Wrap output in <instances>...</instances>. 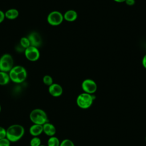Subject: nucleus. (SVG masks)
<instances>
[{
  "label": "nucleus",
  "mask_w": 146,
  "mask_h": 146,
  "mask_svg": "<svg viewBox=\"0 0 146 146\" xmlns=\"http://www.w3.org/2000/svg\"><path fill=\"white\" fill-rule=\"evenodd\" d=\"M25 128L20 124L11 125L6 129V138L11 143L19 141L24 135Z\"/></svg>",
  "instance_id": "1"
},
{
  "label": "nucleus",
  "mask_w": 146,
  "mask_h": 146,
  "mask_svg": "<svg viewBox=\"0 0 146 146\" xmlns=\"http://www.w3.org/2000/svg\"><path fill=\"white\" fill-rule=\"evenodd\" d=\"M9 75L10 80L15 83H22L27 76L26 70L22 66H14L9 71Z\"/></svg>",
  "instance_id": "2"
},
{
  "label": "nucleus",
  "mask_w": 146,
  "mask_h": 146,
  "mask_svg": "<svg viewBox=\"0 0 146 146\" xmlns=\"http://www.w3.org/2000/svg\"><path fill=\"white\" fill-rule=\"evenodd\" d=\"M30 120L33 124L43 125L48 122L46 112L42 109L35 108L33 110L29 115Z\"/></svg>",
  "instance_id": "3"
},
{
  "label": "nucleus",
  "mask_w": 146,
  "mask_h": 146,
  "mask_svg": "<svg viewBox=\"0 0 146 146\" xmlns=\"http://www.w3.org/2000/svg\"><path fill=\"white\" fill-rule=\"evenodd\" d=\"M95 98V96L93 95V94L83 92L77 96L76 102L79 108L82 109H87L92 106Z\"/></svg>",
  "instance_id": "4"
},
{
  "label": "nucleus",
  "mask_w": 146,
  "mask_h": 146,
  "mask_svg": "<svg viewBox=\"0 0 146 146\" xmlns=\"http://www.w3.org/2000/svg\"><path fill=\"white\" fill-rule=\"evenodd\" d=\"M14 67V59L9 54H3L0 58V71L6 72L9 71Z\"/></svg>",
  "instance_id": "5"
},
{
  "label": "nucleus",
  "mask_w": 146,
  "mask_h": 146,
  "mask_svg": "<svg viewBox=\"0 0 146 146\" xmlns=\"http://www.w3.org/2000/svg\"><path fill=\"white\" fill-rule=\"evenodd\" d=\"M63 19V15L58 11H52L50 12L47 17V22L53 26L60 25Z\"/></svg>",
  "instance_id": "6"
},
{
  "label": "nucleus",
  "mask_w": 146,
  "mask_h": 146,
  "mask_svg": "<svg viewBox=\"0 0 146 146\" xmlns=\"http://www.w3.org/2000/svg\"><path fill=\"white\" fill-rule=\"evenodd\" d=\"M82 88L84 92L93 94L97 90V84L94 80L86 79L82 83Z\"/></svg>",
  "instance_id": "7"
},
{
  "label": "nucleus",
  "mask_w": 146,
  "mask_h": 146,
  "mask_svg": "<svg viewBox=\"0 0 146 146\" xmlns=\"http://www.w3.org/2000/svg\"><path fill=\"white\" fill-rule=\"evenodd\" d=\"M24 52L26 59L31 62L38 60L40 57V52L38 48L32 46L26 48Z\"/></svg>",
  "instance_id": "8"
},
{
  "label": "nucleus",
  "mask_w": 146,
  "mask_h": 146,
  "mask_svg": "<svg viewBox=\"0 0 146 146\" xmlns=\"http://www.w3.org/2000/svg\"><path fill=\"white\" fill-rule=\"evenodd\" d=\"M30 46L39 47L42 44V39L40 35L37 32H32L27 36Z\"/></svg>",
  "instance_id": "9"
},
{
  "label": "nucleus",
  "mask_w": 146,
  "mask_h": 146,
  "mask_svg": "<svg viewBox=\"0 0 146 146\" xmlns=\"http://www.w3.org/2000/svg\"><path fill=\"white\" fill-rule=\"evenodd\" d=\"M49 94L53 97H59L63 94L62 87L58 83H52L48 86V89Z\"/></svg>",
  "instance_id": "10"
},
{
  "label": "nucleus",
  "mask_w": 146,
  "mask_h": 146,
  "mask_svg": "<svg viewBox=\"0 0 146 146\" xmlns=\"http://www.w3.org/2000/svg\"><path fill=\"white\" fill-rule=\"evenodd\" d=\"M43 125V132L46 135L51 137L55 135L56 133V128L51 123L47 122L44 124Z\"/></svg>",
  "instance_id": "11"
},
{
  "label": "nucleus",
  "mask_w": 146,
  "mask_h": 146,
  "mask_svg": "<svg viewBox=\"0 0 146 146\" xmlns=\"http://www.w3.org/2000/svg\"><path fill=\"white\" fill-rule=\"evenodd\" d=\"M29 133L33 136H38L43 133V125L33 124L29 128Z\"/></svg>",
  "instance_id": "12"
},
{
  "label": "nucleus",
  "mask_w": 146,
  "mask_h": 146,
  "mask_svg": "<svg viewBox=\"0 0 146 146\" xmlns=\"http://www.w3.org/2000/svg\"><path fill=\"white\" fill-rule=\"evenodd\" d=\"M78 18V14L76 11L74 10H69L65 12L63 15V18L67 22H74Z\"/></svg>",
  "instance_id": "13"
},
{
  "label": "nucleus",
  "mask_w": 146,
  "mask_h": 146,
  "mask_svg": "<svg viewBox=\"0 0 146 146\" xmlns=\"http://www.w3.org/2000/svg\"><path fill=\"white\" fill-rule=\"evenodd\" d=\"M5 16L9 19H14L18 17L19 11L16 9H10L5 13Z\"/></svg>",
  "instance_id": "14"
},
{
  "label": "nucleus",
  "mask_w": 146,
  "mask_h": 146,
  "mask_svg": "<svg viewBox=\"0 0 146 146\" xmlns=\"http://www.w3.org/2000/svg\"><path fill=\"white\" fill-rule=\"evenodd\" d=\"M9 75L7 72H3L0 71V85L4 86L6 85L10 82Z\"/></svg>",
  "instance_id": "15"
},
{
  "label": "nucleus",
  "mask_w": 146,
  "mask_h": 146,
  "mask_svg": "<svg viewBox=\"0 0 146 146\" xmlns=\"http://www.w3.org/2000/svg\"><path fill=\"white\" fill-rule=\"evenodd\" d=\"M60 141L57 137L51 136L47 140V146H59Z\"/></svg>",
  "instance_id": "16"
},
{
  "label": "nucleus",
  "mask_w": 146,
  "mask_h": 146,
  "mask_svg": "<svg viewBox=\"0 0 146 146\" xmlns=\"http://www.w3.org/2000/svg\"><path fill=\"white\" fill-rule=\"evenodd\" d=\"M19 44L25 49L29 47L30 46V41H29L28 38L25 37V36L21 38V39H20Z\"/></svg>",
  "instance_id": "17"
},
{
  "label": "nucleus",
  "mask_w": 146,
  "mask_h": 146,
  "mask_svg": "<svg viewBox=\"0 0 146 146\" xmlns=\"http://www.w3.org/2000/svg\"><path fill=\"white\" fill-rule=\"evenodd\" d=\"M41 145V140L38 136L33 137L30 141V146H40Z\"/></svg>",
  "instance_id": "18"
},
{
  "label": "nucleus",
  "mask_w": 146,
  "mask_h": 146,
  "mask_svg": "<svg viewBox=\"0 0 146 146\" xmlns=\"http://www.w3.org/2000/svg\"><path fill=\"white\" fill-rule=\"evenodd\" d=\"M43 82L45 85L50 86L53 83V79L51 76L46 75L43 78Z\"/></svg>",
  "instance_id": "19"
},
{
  "label": "nucleus",
  "mask_w": 146,
  "mask_h": 146,
  "mask_svg": "<svg viewBox=\"0 0 146 146\" xmlns=\"http://www.w3.org/2000/svg\"><path fill=\"white\" fill-rule=\"evenodd\" d=\"M59 146H75V144L72 140L68 139H66L60 142Z\"/></svg>",
  "instance_id": "20"
},
{
  "label": "nucleus",
  "mask_w": 146,
  "mask_h": 146,
  "mask_svg": "<svg viewBox=\"0 0 146 146\" xmlns=\"http://www.w3.org/2000/svg\"><path fill=\"white\" fill-rule=\"evenodd\" d=\"M10 143L6 137L0 139V146H10Z\"/></svg>",
  "instance_id": "21"
},
{
  "label": "nucleus",
  "mask_w": 146,
  "mask_h": 146,
  "mask_svg": "<svg viewBox=\"0 0 146 146\" xmlns=\"http://www.w3.org/2000/svg\"><path fill=\"white\" fill-rule=\"evenodd\" d=\"M6 137V129L0 126V139Z\"/></svg>",
  "instance_id": "22"
},
{
  "label": "nucleus",
  "mask_w": 146,
  "mask_h": 146,
  "mask_svg": "<svg viewBox=\"0 0 146 146\" xmlns=\"http://www.w3.org/2000/svg\"><path fill=\"white\" fill-rule=\"evenodd\" d=\"M124 2L128 6H132L135 3V0H125Z\"/></svg>",
  "instance_id": "23"
},
{
  "label": "nucleus",
  "mask_w": 146,
  "mask_h": 146,
  "mask_svg": "<svg viewBox=\"0 0 146 146\" xmlns=\"http://www.w3.org/2000/svg\"><path fill=\"white\" fill-rule=\"evenodd\" d=\"M5 13L2 10H0V23H2L5 19Z\"/></svg>",
  "instance_id": "24"
},
{
  "label": "nucleus",
  "mask_w": 146,
  "mask_h": 146,
  "mask_svg": "<svg viewBox=\"0 0 146 146\" xmlns=\"http://www.w3.org/2000/svg\"><path fill=\"white\" fill-rule=\"evenodd\" d=\"M142 65L146 69V54L143 56L142 59Z\"/></svg>",
  "instance_id": "25"
},
{
  "label": "nucleus",
  "mask_w": 146,
  "mask_h": 146,
  "mask_svg": "<svg viewBox=\"0 0 146 146\" xmlns=\"http://www.w3.org/2000/svg\"><path fill=\"white\" fill-rule=\"evenodd\" d=\"M113 1L117 3H122V2H124L125 0H113Z\"/></svg>",
  "instance_id": "26"
},
{
  "label": "nucleus",
  "mask_w": 146,
  "mask_h": 146,
  "mask_svg": "<svg viewBox=\"0 0 146 146\" xmlns=\"http://www.w3.org/2000/svg\"><path fill=\"white\" fill-rule=\"evenodd\" d=\"M1 111V104H0V112Z\"/></svg>",
  "instance_id": "27"
},
{
  "label": "nucleus",
  "mask_w": 146,
  "mask_h": 146,
  "mask_svg": "<svg viewBox=\"0 0 146 146\" xmlns=\"http://www.w3.org/2000/svg\"><path fill=\"white\" fill-rule=\"evenodd\" d=\"M40 146H46V145H40Z\"/></svg>",
  "instance_id": "28"
},
{
  "label": "nucleus",
  "mask_w": 146,
  "mask_h": 146,
  "mask_svg": "<svg viewBox=\"0 0 146 146\" xmlns=\"http://www.w3.org/2000/svg\"><path fill=\"white\" fill-rule=\"evenodd\" d=\"M145 140H146V137H145Z\"/></svg>",
  "instance_id": "29"
},
{
  "label": "nucleus",
  "mask_w": 146,
  "mask_h": 146,
  "mask_svg": "<svg viewBox=\"0 0 146 146\" xmlns=\"http://www.w3.org/2000/svg\"><path fill=\"white\" fill-rule=\"evenodd\" d=\"M145 48H146V46H145Z\"/></svg>",
  "instance_id": "30"
},
{
  "label": "nucleus",
  "mask_w": 146,
  "mask_h": 146,
  "mask_svg": "<svg viewBox=\"0 0 146 146\" xmlns=\"http://www.w3.org/2000/svg\"><path fill=\"white\" fill-rule=\"evenodd\" d=\"M29 146H30V145H29Z\"/></svg>",
  "instance_id": "31"
}]
</instances>
